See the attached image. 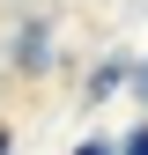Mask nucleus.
Returning <instances> with one entry per match:
<instances>
[{
  "label": "nucleus",
  "mask_w": 148,
  "mask_h": 155,
  "mask_svg": "<svg viewBox=\"0 0 148 155\" xmlns=\"http://www.w3.org/2000/svg\"><path fill=\"white\" fill-rule=\"evenodd\" d=\"M45 59H52V52H45V30L30 22V30H22V52H15V67H22V74H37Z\"/></svg>",
  "instance_id": "obj_1"
},
{
  "label": "nucleus",
  "mask_w": 148,
  "mask_h": 155,
  "mask_svg": "<svg viewBox=\"0 0 148 155\" xmlns=\"http://www.w3.org/2000/svg\"><path fill=\"white\" fill-rule=\"evenodd\" d=\"M126 81V59H104L96 74H89V96H111V89H119Z\"/></svg>",
  "instance_id": "obj_2"
},
{
  "label": "nucleus",
  "mask_w": 148,
  "mask_h": 155,
  "mask_svg": "<svg viewBox=\"0 0 148 155\" xmlns=\"http://www.w3.org/2000/svg\"><path fill=\"white\" fill-rule=\"evenodd\" d=\"M119 155H148V126H141V133H126V148H119Z\"/></svg>",
  "instance_id": "obj_3"
},
{
  "label": "nucleus",
  "mask_w": 148,
  "mask_h": 155,
  "mask_svg": "<svg viewBox=\"0 0 148 155\" xmlns=\"http://www.w3.org/2000/svg\"><path fill=\"white\" fill-rule=\"evenodd\" d=\"M74 155H119V148H111V140H82Z\"/></svg>",
  "instance_id": "obj_4"
},
{
  "label": "nucleus",
  "mask_w": 148,
  "mask_h": 155,
  "mask_svg": "<svg viewBox=\"0 0 148 155\" xmlns=\"http://www.w3.org/2000/svg\"><path fill=\"white\" fill-rule=\"evenodd\" d=\"M8 148H15V140H8V126H0V155H8Z\"/></svg>",
  "instance_id": "obj_5"
},
{
  "label": "nucleus",
  "mask_w": 148,
  "mask_h": 155,
  "mask_svg": "<svg viewBox=\"0 0 148 155\" xmlns=\"http://www.w3.org/2000/svg\"><path fill=\"white\" fill-rule=\"evenodd\" d=\"M141 104H148V67H141Z\"/></svg>",
  "instance_id": "obj_6"
}]
</instances>
